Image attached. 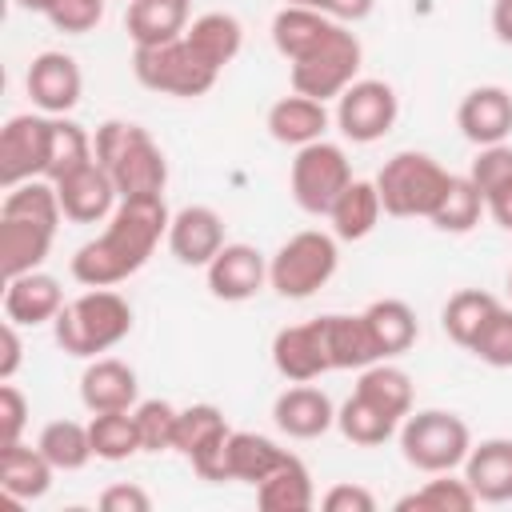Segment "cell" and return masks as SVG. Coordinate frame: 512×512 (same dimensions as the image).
Returning a JSON list of instances; mask_svg holds the SVG:
<instances>
[{"label":"cell","instance_id":"4dcf8cb0","mask_svg":"<svg viewBox=\"0 0 512 512\" xmlns=\"http://www.w3.org/2000/svg\"><path fill=\"white\" fill-rule=\"evenodd\" d=\"M352 392H356L360 400H368L372 408H380L384 416H392L396 424L412 412V376H408L404 368H396V364L376 360V364L360 368Z\"/></svg>","mask_w":512,"mask_h":512},{"label":"cell","instance_id":"cb8c5ba5","mask_svg":"<svg viewBox=\"0 0 512 512\" xmlns=\"http://www.w3.org/2000/svg\"><path fill=\"white\" fill-rule=\"evenodd\" d=\"M324 128H328V108L324 100H312V96H280L272 108H268V136L276 144H288V148H304V144H316L324 140Z\"/></svg>","mask_w":512,"mask_h":512},{"label":"cell","instance_id":"484cf974","mask_svg":"<svg viewBox=\"0 0 512 512\" xmlns=\"http://www.w3.org/2000/svg\"><path fill=\"white\" fill-rule=\"evenodd\" d=\"M188 12H192L188 0H128L124 28L136 48H152V44H168V40L184 36Z\"/></svg>","mask_w":512,"mask_h":512},{"label":"cell","instance_id":"ffe728a7","mask_svg":"<svg viewBox=\"0 0 512 512\" xmlns=\"http://www.w3.org/2000/svg\"><path fill=\"white\" fill-rule=\"evenodd\" d=\"M272 420L292 440H316L336 424V408H332L328 392H320L312 384H292V388H284L276 396Z\"/></svg>","mask_w":512,"mask_h":512},{"label":"cell","instance_id":"f5cc1de1","mask_svg":"<svg viewBox=\"0 0 512 512\" xmlns=\"http://www.w3.org/2000/svg\"><path fill=\"white\" fill-rule=\"evenodd\" d=\"M492 32L500 44L512 48V0H496L492 4Z\"/></svg>","mask_w":512,"mask_h":512},{"label":"cell","instance_id":"7c38bea8","mask_svg":"<svg viewBox=\"0 0 512 512\" xmlns=\"http://www.w3.org/2000/svg\"><path fill=\"white\" fill-rule=\"evenodd\" d=\"M52 144V116L20 112L0 128V188H16L24 180L44 176Z\"/></svg>","mask_w":512,"mask_h":512},{"label":"cell","instance_id":"5b68a950","mask_svg":"<svg viewBox=\"0 0 512 512\" xmlns=\"http://www.w3.org/2000/svg\"><path fill=\"white\" fill-rule=\"evenodd\" d=\"M472 448V428L464 416L444 412V408H420L400 420V456L416 472H452L464 468V456Z\"/></svg>","mask_w":512,"mask_h":512},{"label":"cell","instance_id":"816d5d0a","mask_svg":"<svg viewBox=\"0 0 512 512\" xmlns=\"http://www.w3.org/2000/svg\"><path fill=\"white\" fill-rule=\"evenodd\" d=\"M484 208L492 212V220H496L504 232H512V180L500 184V188H492V192L484 196Z\"/></svg>","mask_w":512,"mask_h":512},{"label":"cell","instance_id":"74e56055","mask_svg":"<svg viewBox=\"0 0 512 512\" xmlns=\"http://www.w3.org/2000/svg\"><path fill=\"white\" fill-rule=\"evenodd\" d=\"M88 436H92L96 460H108V464H120V460H128V456L140 452V432H136L132 408H120V412H92Z\"/></svg>","mask_w":512,"mask_h":512},{"label":"cell","instance_id":"f6af8a7d","mask_svg":"<svg viewBox=\"0 0 512 512\" xmlns=\"http://www.w3.org/2000/svg\"><path fill=\"white\" fill-rule=\"evenodd\" d=\"M468 180L480 188V196H488L492 188L508 184L512 180V144H488L476 152L472 168H468Z\"/></svg>","mask_w":512,"mask_h":512},{"label":"cell","instance_id":"8992f818","mask_svg":"<svg viewBox=\"0 0 512 512\" xmlns=\"http://www.w3.org/2000/svg\"><path fill=\"white\" fill-rule=\"evenodd\" d=\"M364 64V48L356 40V32H348L344 24H332L300 60H292L288 80L292 92L312 96V100H336L360 72Z\"/></svg>","mask_w":512,"mask_h":512},{"label":"cell","instance_id":"5bb4252c","mask_svg":"<svg viewBox=\"0 0 512 512\" xmlns=\"http://www.w3.org/2000/svg\"><path fill=\"white\" fill-rule=\"evenodd\" d=\"M56 196H60L64 220H72V224H100L120 204V192H116V184H112V176L104 172L100 160H92V164L68 172L64 180H56Z\"/></svg>","mask_w":512,"mask_h":512},{"label":"cell","instance_id":"83f0119b","mask_svg":"<svg viewBox=\"0 0 512 512\" xmlns=\"http://www.w3.org/2000/svg\"><path fill=\"white\" fill-rule=\"evenodd\" d=\"M256 504L264 512H308L316 504V488H312V476L304 468L300 456H284L260 484H256Z\"/></svg>","mask_w":512,"mask_h":512},{"label":"cell","instance_id":"3957f363","mask_svg":"<svg viewBox=\"0 0 512 512\" xmlns=\"http://www.w3.org/2000/svg\"><path fill=\"white\" fill-rule=\"evenodd\" d=\"M128 332H132V304L116 288H88L76 300H68L52 320L56 344L80 360H96L100 352L116 348Z\"/></svg>","mask_w":512,"mask_h":512},{"label":"cell","instance_id":"f35d334b","mask_svg":"<svg viewBox=\"0 0 512 512\" xmlns=\"http://www.w3.org/2000/svg\"><path fill=\"white\" fill-rule=\"evenodd\" d=\"M476 492L468 480H452L448 472H436V480H424L416 492L396 500V512H468L476 508Z\"/></svg>","mask_w":512,"mask_h":512},{"label":"cell","instance_id":"d6a6232c","mask_svg":"<svg viewBox=\"0 0 512 512\" xmlns=\"http://www.w3.org/2000/svg\"><path fill=\"white\" fill-rule=\"evenodd\" d=\"M188 44L212 64V68H224V64H232L236 56H240V48H244V28H240V20L232 16V12H204V16H196L192 24H188Z\"/></svg>","mask_w":512,"mask_h":512},{"label":"cell","instance_id":"f546056e","mask_svg":"<svg viewBox=\"0 0 512 512\" xmlns=\"http://www.w3.org/2000/svg\"><path fill=\"white\" fill-rule=\"evenodd\" d=\"M364 324H368V332H372V340H376L380 360L408 352V348L416 344V336H420L416 312H412L404 300H396V296L372 300V304L364 308Z\"/></svg>","mask_w":512,"mask_h":512},{"label":"cell","instance_id":"d4e9b609","mask_svg":"<svg viewBox=\"0 0 512 512\" xmlns=\"http://www.w3.org/2000/svg\"><path fill=\"white\" fill-rule=\"evenodd\" d=\"M52 460L40 452V448H32V444H8V448H0V492L8 496V500H16V504H24V500H40L48 488H52Z\"/></svg>","mask_w":512,"mask_h":512},{"label":"cell","instance_id":"d6986e66","mask_svg":"<svg viewBox=\"0 0 512 512\" xmlns=\"http://www.w3.org/2000/svg\"><path fill=\"white\" fill-rule=\"evenodd\" d=\"M80 400L88 412H120L140 404L136 368L116 356H96L80 376Z\"/></svg>","mask_w":512,"mask_h":512},{"label":"cell","instance_id":"c3c4849f","mask_svg":"<svg viewBox=\"0 0 512 512\" xmlns=\"http://www.w3.org/2000/svg\"><path fill=\"white\" fill-rule=\"evenodd\" d=\"M100 508L104 512H148L152 508V496L140 484H108L100 492Z\"/></svg>","mask_w":512,"mask_h":512},{"label":"cell","instance_id":"60d3db41","mask_svg":"<svg viewBox=\"0 0 512 512\" xmlns=\"http://www.w3.org/2000/svg\"><path fill=\"white\" fill-rule=\"evenodd\" d=\"M336 428L344 432V440L360 444V448H376L384 444L392 432H400V424L392 416H384L380 408H372L368 400H360L356 392L336 408Z\"/></svg>","mask_w":512,"mask_h":512},{"label":"cell","instance_id":"7402d4cb","mask_svg":"<svg viewBox=\"0 0 512 512\" xmlns=\"http://www.w3.org/2000/svg\"><path fill=\"white\" fill-rule=\"evenodd\" d=\"M60 308H64V288L56 276L36 268V272L4 280V316L16 320L20 328L48 324V320H56Z\"/></svg>","mask_w":512,"mask_h":512},{"label":"cell","instance_id":"836d02e7","mask_svg":"<svg viewBox=\"0 0 512 512\" xmlns=\"http://www.w3.org/2000/svg\"><path fill=\"white\" fill-rule=\"evenodd\" d=\"M288 456V448H280L276 440L260 436V432H236L228 436V480H240V484H260L280 460Z\"/></svg>","mask_w":512,"mask_h":512},{"label":"cell","instance_id":"8fae6325","mask_svg":"<svg viewBox=\"0 0 512 512\" xmlns=\"http://www.w3.org/2000/svg\"><path fill=\"white\" fill-rule=\"evenodd\" d=\"M396 116H400V100L396 88L384 80H352L336 96V128L352 144H376L380 136L392 132Z\"/></svg>","mask_w":512,"mask_h":512},{"label":"cell","instance_id":"8d00e7d4","mask_svg":"<svg viewBox=\"0 0 512 512\" xmlns=\"http://www.w3.org/2000/svg\"><path fill=\"white\" fill-rule=\"evenodd\" d=\"M96 160V144H92V136L76 124V120H68V116H52V144H48V168H44V180H64L68 172H76V168H84V164H92Z\"/></svg>","mask_w":512,"mask_h":512},{"label":"cell","instance_id":"44dd1931","mask_svg":"<svg viewBox=\"0 0 512 512\" xmlns=\"http://www.w3.org/2000/svg\"><path fill=\"white\" fill-rule=\"evenodd\" d=\"M464 480L472 484L480 504H508L512 500V440L488 436L472 444L464 456Z\"/></svg>","mask_w":512,"mask_h":512},{"label":"cell","instance_id":"2e32d148","mask_svg":"<svg viewBox=\"0 0 512 512\" xmlns=\"http://www.w3.org/2000/svg\"><path fill=\"white\" fill-rule=\"evenodd\" d=\"M204 272H208V292L228 304L252 300L268 284V260L252 244H224Z\"/></svg>","mask_w":512,"mask_h":512},{"label":"cell","instance_id":"bcb514c9","mask_svg":"<svg viewBox=\"0 0 512 512\" xmlns=\"http://www.w3.org/2000/svg\"><path fill=\"white\" fill-rule=\"evenodd\" d=\"M24 428H28V396L16 384L0 380V448L20 444Z\"/></svg>","mask_w":512,"mask_h":512},{"label":"cell","instance_id":"9a60e30c","mask_svg":"<svg viewBox=\"0 0 512 512\" xmlns=\"http://www.w3.org/2000/svg\"><path fill=\"white\" fill-rule=\"evenodd\" d=\"M272 364L284 380L292 384H308L324 372H332V360H328V344H324V328H320V316L308 320V324H288L272 336Z\"/></svg>","mask_w":512,"mask_h":512},{"label":"cell","instance_id":"ba28073f","mask_svg":"<svg viewBox=\"0 0 512 512\" xmlns=\"http://www.w3.org/2000/svg\"><path fill=\"white\" fill-rule=\"evenodd\" d=\"M336 264H340L336 236H328L320 228H304V232L288 236L276 248V256L268 260V284L284 300H304L336 276Z\"/></svg>","mask_w":512,"mask_h":512},{"label":"cell","instance_id":"4fadbf2b","mask_svg":"<svg viewBox=\"0 0 512 512\" xmlns=\"http://www.w3.org/2000/svg\"><path fill=\"white\" fill-rule=\"evenodd\" d=\"M24 88H28L32 104H36L44 116H64V112H72V108L80 104L84 76H80V64H76L68 52H40V56L28 64Z\"/></svg>","mask_w":512,"mask_h":512},{"label":"cell","instance_id":"30bf717a","mask_svg":"<svg viewBox=\"0 0 512 512\" xmlns=\"http://www.w3.org/2000/svg\"><path fill=\"white\" fill-rule=\"evenodd\" d=\"M228 420L216 404H188L180 408V420H176V448L200 480L208 484H228Z\"/></svg>","mask_w":512,"mask_h":512},{"label":"cell","instance_id":"6da1fadb","mask_svg":"<svg viewBox=\"0 0 512 512\" xmlns=\"http://www.w3.org/2000/svg\"><path fill=\"white\" fill-rule=\"evenodd\" d=\"M168 224L172 216L164 196H124L104 232L80 244L68 268L84 288H116L148 264L160 240H168Z\"/></svg>","mask_w":512,"mask_h":512},{"label":"cell","instance_id":"ab89813d","mask_svg":"<svg viewBox=\"0 0 512 512\" xmlns=\"http://www.w3.org/2000/svg\"><path fill=\"white\" fill-rule=\"evenodd\" d=\"M480 212H484L480 188H476L468 176H452L444 200L436 204V212H432L428 220H432V228H440V232H448V236H464V232H472V228L480 224Z\"/></svg>","mask_w":512,"mask_h":512},{"label":"cell","instance_id":"681fc988","mask_svg":"<svg viewBox=\"0 0 512 512\" xmlns=\"http://www.w3.org/2000/svg\"><path fill=\"white\" fill-rule=\"evenodd\" d=\"M20 360H24L20 324L4 316V324H0V380H12V376H16V368H20Z\"/></svg>","mask_w":512,"mask_h":512},{"label":"cell","instance_id":"52a82bcc","mask_svg":"<svg viewBox=\"0 0 512 512\" xmlns=\"http://www.w3.org/2000/svg\"><path fill=\"white\" fill-rule=\"evenodd\" d=\"M132 72L148 92L180 96V100H196V96L212 92L216 76H220V68H212L188 44V36H176V40L152 44V48H136L132 52Z\"/></svg>","mask_w":512,"mask_h":512},{"label":"cell","instance_id":"4316f807","mask_svg":"<svg viewBox=\"0 0 512 512\" xmlns=\"http://www.w3.org/2000/svg\"><path fill=\"white\" fill-rule=\"evenodd\" d=\"M320 328H324V344H328V360L332 368H368L380 360L376 352V340L364 324V312L348 316V312H328L320 316Z\"/></svg>","mask_w":512,"mask_h":512},{"label":"cell","instance_id":"db71d44e","mask_svg":"<svg viewBox=\"0 0 512 512\" xmlns=\"http://www.w3.org/2000/svg\"><path fill=\"white\" fill-rule=\"evenodd\" d=\"M24 12H48L52 8V0H16Z\"/></svg>","mask_w":512,"mask_h":512},{"label":"cell","instance_id":"9f6ffc18","mask_svg":"<svg viewBox=\"0 0 512 512\" xmlns=\"http://www.w3.org/2000/svg\"><path fill=\"white\" fill-rule=\"evenodd\" d=\"M508 292H512V272H508Z\"/></svg>","mask_w":512,"mask_h":512},{"label":"cell","instance_id":"f907efd6","mask_svg":"<svg viewBox=\"0 0 512 512\" xmlns=\"http://www.w3.org/2000/svg\"><path fill=\"white\" fill-rule=\"evenodd\" d=\"M376 0H320V12L332 16L336 24H356L364 16H372Z\"/></svg>","mask_w":512,"mask_h":512},{"label":"cell","instance_id":"7a4b0ae2","mask_svg":"<svg viewBox=\"0 0 512 512\" xmlns=\"http://www.w3.org/2000/svg\"><path fill=\"white\" fill-rule=\"evenodd\" d=\"M96 160L112 176L120 200L124 196H164L168 184V160L152 132L132 120H104L92 136Z\"/></svg>","mask_w":512,"mask_h":512},{"label":"cell","instance_id":"603a6c76","mask_svg":"<svg viewBox=\"0 0 512 512\" xmlns=\"http://www.w3.org/2000/svg\"><path fill=\"white\" fill-rule=\"evenodd\" d=\"M52 240H56V228H48V224L20 220V216H0V268H4V280L36 272L52 252Z\"/></svg>","mask_w":512,"mask_h":512},{"label":"cell","instance_id":"ee69618b","mask_svg":"<svg viewBox=\"0 0 512 512\" xmlns=\"http://www.w3.org/2000/svg\"><path fill=\"white\" fill-rule=\"evenodd\" d=\"M44 16H48V24L56 32L84 36L104 20V0H52V8Z\"/></svg>","mask_w":512,"mask_h":512},{"label":"cell","instance_id":"1f68e13d","mask_svg":"<svg viewBox=\"0 0 512 512\" xmlns=\"http://www.w3.org/2000/svg\"><path fill=\"white\" fill-rule=\"evenodd\" d=\"M336 20L332 16H324L320 8H304V4H284L276 16H272V44H276V52L292 64V60H300L328 28H332Z\"/></svg>","mask_w":512,"mask_h":512},{"label":"cell","instance_id":"277c9868","mask_svg":"<svg viewBox=\"0 0 512 512\" xmlns=\"http://www.w3.org/2000/svg\"><path fill=\"white\" fill-rule=\"evenodd\" d=\"M452 184V172L432 160L428 152H396L392 160H384V168L376 172V192L388 216L412 220V216H432L436 204L444 200Z\"/></svg>","mask_w":512,"mask_h":512},{"label":"cell","instance_id":"e575fe53","mask_svg":"<svg viewBox=\"0 0 512 512\" xmlns=\"http://www.w3.org/2000/svg\"><path fill=\"white\" fill-rule=\"evenodd\" d=\"M500 308V300L492 292H480V288H460L448 296L444 312H440V324L448 332L452 344L460 348H472V340L480 336V328L492 320V312Z\"/></svg>","mask_w":512,"mask_h":512},{"label":"cell","instance_id":"d590c367","mask_svg":"<svg viewBox=\"0 0 512 512\" xmlns=\"http://www.w3.org/2000/svg\"><path fill=\"white\" fill-rule=\"evenodd\" d=\"M36 448L52 460L56 472H76V468H84L96 456L88 424H80V420H52V424H44L40 436H36Z\"/></svg>","mask_w":512,"mask_h":512},{"label":"cell","instance_id":"e0dca14e","mask_svg":"<svg viewBox=\"0 0 512 512\" xmlns=\"http://www.w3.org/2000/svg\"><path fill=\"white\" fill-rule=\"evenodd\" d=\"M224 244H228V240H224V220H220V212L208 208V204H188V208H180V212L172 216V224H168V248H172V256H176L180 264H188V268H208L212 256H216Z\"/></svg>","mask_w":512,"mask_h":512},{"label":"cell","instance_id":"ac0fdd59","mask_svg":"<svg viewBox=\"0 0 512 512\" xmlns=\"http://www.w3.org/2000/svg\"><path fill=\"white\" fill-rule=\"evenodd\" d=\"M456 124H460L464 140H472L476 148L504 144L512 132V92L500 84L472 88L456 108Z\"/></svg>","mask_w":512,"mask_h":512},{"label":"cell","instance_id":"7bdbcfd3","mask_svg":"<svg viewBox=\"0 0 512 512\" xmlns=\"http://www.w3.org/2000/svg\"><path fill=\"white\" fill-rule=\"evenodd\" d=\"M476 360H484L488 368H512V308H496L492 320L480 328V336L468 348Z\"/></svg>","mask_w":512,"mask_h":512},{"label":"cell","instance_id":"9c48e42d","mask_svg":"<svg viewBox=\"0 0 512 512\" xmlns=\"http://www.w3.org/2000/svg\"><path fill=\"white\" fill-rule=\"evenodd\" d=\"M348 184H352V164H348L340 144L316 140V144L296 148V160H292V172H288V188H292V200L308 216H328V208L336 204V196Z\"/></svg>","mask_w":512,"mask_h":512},{"label":"cell","instance_id":"f1b7e54d","mask_svg":"<svg viewBox=\"0 0 512 512\" xmlns=\"http://www.w3.org/2000/svg\"><path fill=\"white\" fill-rule=\"evenodd\" d=\"M380 192H376V180H352L336 204L328 208V220H332V236L336 240H364L376 224H380Z\"/></svg>","mask_w":512,"mask_h":512},{"label":"cell","instance_id":"b9f144b4","mask_svg":"<svg viewBox=\"0 0 512 512\" xmlns=\"http://www.w3.org/2000/svg\"><path fill=\"white\" fill-rule=\"evenodd\" d=\"M132 420L140 432V452H172L176 448L180 408H172L168 400H140L132 408Z\"/></svg>","mask_w":512,"mask_h":512},{"label":"cell","instance_id":"11a10c76","mask_svg":"<svg viewBox=\"0 0 512 512\" xmlns=\"http://www.w3.org/2000/svg\"><path fill=\"white\" fill-rule=\"evenodd\" d=\"M288 4H304V8H320V0H288Z\"/></svg>","mask_w":512,"mask_h":512},{"label":"cell","instance_id":"7dc6e473","mask_svg":"<svg viewBox=\"0 0 512 512\" xmlns=\"http://www.w3.org/2000/svg\"><path fill=\"white\" fill-rule=\"evenodd\" d=\"M324 512H376V496L364 488V484H332L324 496H320Z\"/></svg>","mask_w":512,"mask_h":512}]
</instances>
